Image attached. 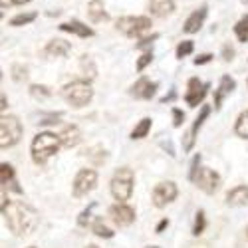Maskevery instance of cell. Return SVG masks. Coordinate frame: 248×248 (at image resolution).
Instances as JSON below:
<instances>
[{"mask_svg":"<svg viewBox=\"0 0 248 248\" xmlns=\"http://www.w3.org/2000/svg\"><path fill=\"white\" fill-rule=\"evenodd\" d=\"M234 131H236L240 137L248 139V109H246L244 113H240V117L236 119V127H234Z\"/></svg>","mask_w":248,"mask_h":248,"instance_id":"cell-26","label":"cell"},{"mask_svg":"<svg viewBox=\"0 0 248 248\" xmlns=\"http://www.w3.org/2000/svg\"><path fill=\"white\" fill-rule=\"evenodd\" d=\"M86 248H97V246H93V244H90V246H86Z\"/></svg>","mask_w":248,"mask_h":248,"instance_id":"cell-43","label":"cell"},{"mask_svg":"<svg viewBox=\"0 0 248 248\" xmlns=\"http://www.w3.org/2000/svg\"><path fill=\"white\" fill-rule=\"evenodd\" d=\"M88 14L92 18V22H101V20H108V14L103 10V2L101 0H92L88 4Z\"/></svg>","mask_w":248,"mask_h":248,"instance_id":"cell-21","label":"cell"},{"mask_svg":"<svg viewBox=\"0 0 248 248\" xmlns=\"http://www.w3.org/2000/svg\"><path fill=\"white\" fill-rule=\"evenodd\" d=\"M70 50H72V46H70V42H66V40H52V42H48L44 54L50 58H64L70 54Z\"/></svg>","mask_w":248,"mask_h":248,"instance_id":"cell-15","label":"cell"},{"mask_svg":"<svg viewBox=\"0 0 248 248\" xmlns=\"http://www.w3.org/2000/svg\"><path fill=\"white\" fill-rule=\"evenodd\" d=\"M32 20H36V14L34 12H28V14H18L10 20V26H24V24H30Z\"/></svg>","mask_w":248,"mask_h":248,"instance_id":"cell-28","label":"cell"},{"mask_svg":"<svg viewBox=\"0 0 248 248\" xmlns=\"http://www.w3.org/2000/svg\"><path fill=\"white\" fill-rule=\"evenodd\" d=\"M195 183H197L199 189H202L204 193L213 195L220 187V177L213 169H201L199 175H197V179H195Z\"/></svg>","mask_w":248,"mask_h":248,"instance_id":"cell-9","label":"cell"},{"mask_svg":"<svg viewBox=\"0 0 248 248\" xmlns=\"http://www.w3.org/2000/svg\"><path fill=\"white\" fill-rule=\"evenodd\" d=\"M209 113H211V108L209 106H202V109H201V115L195 119V123H193V127H191V131L187 133V141H185V149H191L193 147V141H195V135H197V131L201 129V125H202V121L209 117Z\"/></svg>","mask_w":248,"mask_h":248,"instance_id":"cell-17","label":"cell"},{"mask_svg":"<svg viewBox=\"0 0 248 248\" xmlns=\"http://www.w3.org/2000/svg\"><path fill=\"white\" fill-rule=\"evenodd\" d=\"M199 163H201V155H195V159H193V163H191V173H189V179H191V181H195V179H197Z\"/></svg>","mask_w":248,"mask_h":248,"instance_id":"cell-34","label":"cell"},{"mask_svg":"<svg viewBox=\"0 0 248 248\" xmlns=\"http://www.w3.org/2000/svg\"><path fill=\"white\" fill-rule=\"evenodd\" d=\"M93 232L97 234V236H101V238H111L113 236V231L109 229V226H106V222H103L101 218H95V222H93Z\"/></svg>","mask_w":248,"mask_h":248,"instance_id":"cell-25","label":"cell"},{"mask_svg":"<svg viewBox=\"0 0 248 248\" xmlns=\"http://www.w3.org/2000/svg\"><path fill=\"white\" fill-rule=\"evenodd\" d=\"M167 226H169V220H167V218H163V220L157 224V231H155V232H163L165 229H167Z\"/></svg>","mask_w":248,"mask_h":248,"instance_id":"cell-41","label":"cell"},{"mask_svg":"<svg viewBox=\"0 0 248 248\" xmlns=\"http://www.w3.org/2000/svg\"><path fill=\"white\" fill-rule=\"evenodd\" d=\"M60 145H62L60 135H54L50 131L38 133L34 137V141H32V159H34V163L44 165L52 155H56Z\"/></svg>","mask_w":248,"mask_h":248,"instance_id":"cell-2","label":"cell"},{"mask_svg":"<svg viewBox=\"0 0 248 248\" xmlns=\"http://www.w3.org/2000/svg\"><path fill=\"white\" fill-rule=\"evenodd\" d=\"M109 215H111V220L117 224V226H127L135 220V211L131 206L123 204V202H117L109 209Z\"/></svg>","mask_w":248,"mask_h":248,"instance_id":"cell-11","label":"cell"},{"mask_svg":"<svg viewBox=\"0 0 248 248\" xmlns=\"http://www.w3.org/2000/svg\"><path fill=\"white\" fill-rule=\"evenodd\" d=\"M149 10L153 16L163 18L175 10V2L173 0H149Z\"/></svg>","mask_w":248,"mask_h":248,"instance_id":"cell-18","label":"cell"},{"mask_svg":"<svg viewBox=\"0 0 248 248\" xmlns=\"http://www.w3.org/2000/svg\"><path fill=\"white\" fill-rule=\"evenodd\" d=\"M193 52V42L191 40H185V42H181L177 46V58H185V56H189Z\"/></svg>","mask_w":248,"mask_h":248,"instance_id":"cell-31","label":"cell"},{"mask_svg":"<svg viewBox=\"0 0 248 248\" xmlns=\"http://www.w3.org/2000/svg\"><path fill=\"white\" fill-rule=\"evenodd\" d=\"M30 93H32V97H36V99H46V97L52 95L50 88H46V86H38V84L30 88Z\"/></svg>","mask_w":248,"mask_h":248,"instance_id":"cell-29","label":"cell"},{"mask_svg":"<svg viewBox=\"0 0 248 248\" xmlns=\"http://www.w3.org/2000/svg\"><path fill=\"white\" fill-rule=\"evenodd\" d=\"M234 34H236V38L240 40V42H248V14L242 16L238 22H236V26H234Z\"/></svg>","mask_w":248,"mask_h":248,"instance_id":"cell-23","label":"cell"},{"mask_svg":"<svg viewBox=\"0 0 248 248\" xmlns=\"http://www.w3.org/2000/svg\"><path fill=\"white\" fill-rule=\"evenodd\" d=\"M2 215L10 226V231L18 236L34 232L38 226V213L26 202L2 199Z\"/></svg>","mask_w":248,"mask_h":248,"instance_id":"cell-1","label":"cell"},{"mask_svg":"<svg viewBox=\"0 0 248 248\" xmlns=\"http://www.w3.org/2000/svg\"><path fill=\"white\" fill-rule=\"evenodd\" d=\"M60 30H64V32H72V34H78L79 38H90L93 36V30L88 28L86 24H81L79 20H72V22H64V24H60Z\"/></svg>","mask_w":248,"mask_h":248,"instance_id":"cell-19","label":"cell"},{"mask_svg":"<svg viewBox=\"0 0 248 248\" xmlns=\"http://www.w3.org/2000/svg\"><path fill=\"white\" fill-rule=\"evenodd\" d=\"M204 18H206V6H201L199 10H195V12L187 18V22H185L183 30L187 32V34H195V32H199V28H201L202 22H204Z\"/></svg>","mask_w":248,"mask_h":248,"instance_id":"cell-13","label":"cell"},{"mask_svg":"<svg viewBox=\"0 0 248 248\" xmlns=\"http://www.w3.org/2000/svg\"><path fill=\"white\" fill-rule=\"evenodd\" d=\"M173 117H175V127H181L185 121V113L181 109H173Z\"/></svg>","mask_w":248,"mask_h":248,"instance_id":"cell-38","label":"cell"},{"mask_svg":"<svg viewBox=\"0 0 248 248\" xmlns=\"http://www.w3.org/2000/svg\"><path fill=\"white\" fill-rule=\"evenodd\" d=\"M79 66H81V70H84V74H86L90 79H92V78H95V66H93V62H92V58H90V56H81Z\"/></svg>","mask_w":248,"mask_h":248,"instance_id":"cell-27","label":"cell"},{"mask_svg":"<svg viewBox=\"0 0 248 248\" xmlns=\"http://www.w3.org/2000/svg\"><path fill=\"white\" fill-rule=\"evenodd\" d=\"M149 129H151V119L149 117H143L137 125H135V129L131 131V139H143L147 133H149Z\"/></svg>","mask_w":248,"mask_h":248,"instance_id":"cell-22","label":"cell"},{"mask_svg":"<svg viewBox=\"0 0 248 248\" xmlns=\"http://www.w3.org/2000/svg\"><path fill=\"white\" fill-rule=\"evenodd\" d=\"M234 88H236V81H234L231 76H222L220 86H218V90H217V93H215V108H217V109L222 106L224 95H226V93H231Z\"/></svg>","mask_w":248,"mask_h":248,"instance_id":"cell-16","label":"cell"},{"mask_svg":"<svg viewBox=\"0 0 248 248\" xmlns=\"http://www.w3.org/2000/svg\"><path fill=\"white\" fill-rule=\"evenodd\" d=\"M246 236H248V229H246Z\"/></svg>","mask_w":248,"mask_h":248,"instance_id":"cell-45","label":"cell"},{"mask_svg":"<svg viewBox=\"0 0 248 248\" xmlns=\"http://www.w3.org/2000/svg\"><path fill=\"white\" fill-rule=\"evenodd\" d=\"M64 99L68 103H72L74 108H84L86 103H90V99L93 97V90L88 81H81V79H76L72 84H68L62 92Z\"/></svg>","mask_w":248,"mask_h":248,"instance_id":"cell-3","label":"cell"},{"mask_svg":"<svg viewBox=\"0 0 248 248\" xmlns=\"http://www.w3.org/2000/svg\"><path fill=\"white\" fill-rule=\"evenodd\" d=\"M206 93H209V84H201L197 78H193V79H189V92L185 95V101H187L191 108H197L204 99Z\"/></svg>","mask_w":248,"mask_h":248,"instance_id":"cell-10","label":"cell"},{"mask_svg":"<svg viewBox=\"0 0 248 248\" xmlns=\"http://www.w3.org/2000/svg\"><path fill=\"white\" fill-rule=\"evenodd\" d=\"M151 60H153V54H151V52H145V54H143V56L137 60V72H143V70H145V68L151 64Z\"/></svg>","mask_w":248,"mask_h":248,"instance_id":"cell-32","label":"cell"},{"mask_svg":"<svg viewBox=\"0 0 248 248\" xmlns=\"http://www.w3.org/2000/svg\"><path fill=\"white\" fill-rule=\"evenodd\" d=\"M12 72H14V76H12V78H14L16 81H20V79H24V78L28 76V74H26L28 70H26V68H22V66H14V68H12Z\"/></svg>","mask_w":248,"mask_h":248,"instance_id":"cell-35","label":"cell"},{"mask_svg":"<svg viewBox=\"0 0 248 248\" xmlns=\"http://www.w3.org/2000/svg\"><path fill=\"white\" fill-rule=\"evenodd\" d=\"M0 181H2L4 187H8V185H16L14 183V169H12V165L2 163V167H0Z\"/></svg>","mask_w":248,"mask_h":248,"instance_id":"cell-24","label":"cell"},{"mask_svg":"<svg viewBox=\"0 0 248 248\" xmlns=\"http://www.w3.org/2000/svg\"><path fill=\"white\" fill-rule=\"evenodd\" d=\"M30 248H34V246H30Z\"/></svg>","mask_w":248,"mask_h":248,"instance_id":"cell-47","label":"cell"},{"mask_svg":"<svg viewBox=\"0 0 248 248\" xmlns=\"http://www.w3.org/2000/svg\"><path fill=\"white\" fill-rule=\"evenodd\" d=\"M213 60V54H201L199 58H195V66H202V64H209Z\"/></svg>","mask_w":248,"mask_h":248,"instance_id":"cell-37","label":"cell"},{"mask_svg":"<svg viewBox=\"0 0 248 248\" xmlns=\"http://www.w3.org/2000/svg\"><path fill=\"white\" fill-rule=\"evenodd\" d=\"M97 183V175L92 169H81L74 179V197L88 195Z\"/></svg>","mask_w":248,"mask_h":248,"instance_id":"cell-8","label":"cell"},{"mask_svg":"<svg viewBox=\"0 0 248 248\" xmlns=\"http://www.w3.org/2000/svg\"><path fill=\"white\" fill-rule=\"evenodd\" d=\"M242 2H248V0H242Z\"/></svg>","mask_w":248,"mask_h":248,"instance_id":"cell-46","label":"cell"},{"mask_svg":"<svg viewBox=\"0 0 248 248\" xmlns=\"http://www.w3.org/2000/svg\"><path fill=\"white\" fill-rule=\"evenodd\" d=\"M93 206H95V204H92V206H88V209H86L84 213H81V215H79V218H78V222H79V226H86V224L90 222V215H92V209H93Z\"/></svg>","mask_w":248,"mask_h":248,"instance_id":"cell-33","label":"cell"},{"mask_svg":"<svg viewBox=\"0 0 248 248\" xmlns=\"http://www.w3.org/2000/svg\"><path fill=\"white\" fill-rule=\"evenodd\" d=\"M155 90H157V84L155 81H149L147 78H141L137 84L131 88V95L135 97H143V99H149L155 95Z\"/></svg>","mask_w":248,"mask_h":248,"instance_id":"cell-12","label":"cell"},{"mask_svg":"<svg viewBox=\"0 0 248 248\" xmlns=\"http://www.w3.org/2000/svg\"><path fill=\"white\" fill-rule=\"evenodd\" d=\"M131 193H133V171L123 167L111 179V195L115 197V201L123 202L131 197Z\"/></svg>","mask_w":248,"mask_h":248,"instance_id":"cell-4","label":"cell"},{"mask_svg":"<svg viewBox=\"0 0 248 248\" xmlns=\"http://www.w3.org/2000/svg\"><path fill=\"white\" fill-rule=\"evenodd\" d=\"M14 4H24V2H30V0H12Z\"/></svg>","mask_w":248,"mask_h":248,"instance_id":"cell-42","label":"cell"},{"mask_svg":"<svg viewBox=\"0 0 248 248\" xmlns=\"http://www.w3.org/2000/svg\"><path fill=\"white\" fill-rule=\"evenodd\" d=\"M222 56H224V60H226V62H229V60H232L234 50H232L231 46H224V48H222Z\"/></svg>","mask_w":248,"mask_h":248,"instance_id":"cell-40","label":"cell"},{"mask_svg":"<svg viewBox=\"0 0 248 248\" xmlns=\"http://www.w3.org/2000/svg\"><path fill=\"white\" fill-rule=\"evenodd\" d=\"M22 137V123L18 121V117H2L0 119V147L6 149L12 147Z\"/></svg>","mask_w":248,"mask_h":248,"instance_id":"cell-5","label":"cell"},{"mask_svg":"<svg viewBox=\"0 0 248 248\" xmlns=\"http://www.w3.org/2000/svg\"><path fill=\"white\" fill-rule=\"evenodd\" d=\"M157 38H159V34H151L149 38H143V40H141V42H137V48L141 50V48H147V46H151V44L155 42V40H157Z\"/></svg>","mask_w":248,"mask_h":248,"instance_id":"cell-36","label":"cell"},{"mask_svg":"<svg viewBox=\"0 0 248 248\" xmlns=\"http://www.w3.org/2000/svg\"><path fill=\"white\" fill-rule=\"evenodd\" d=\"M177 185L173 181H167V183H159L157 187L153 189V204L157 209H163L167 206L169 202H173L177 199Z\"/></svg>","mask_w":248,"mask_h":248,"instance_id":"cell-7","label":"cell"},{"mask_svg":"<svg viewBox=\"0 0 248 248\" xmlns=\"http://www.w3.org/2000/svg\"><path fill=\"white\" fill-rule=\"evenodd\" d=\"M151 28V18L147 16H125L117 20V30L129 38H137Z\"/></svg>","mask_w":248,"mask_h":248,"instance_id":"cell-6","label":"cell"},{"mask_svg":"<svg viewBox=\"0 0 248 248\" xmlns=\"http://www.w3.org/2000/svg\"><path fill=\"white\" fill-rule=\"evenodd\" d=\"M204 226H206V220H204V211H199V213H197V218H195V226H193V234H195V236L202 234Z\"/></svg>","mask_w":248,"mask_h":248,"instance_id":"cell-30","label":"cell"},{"mask_svg":"<svg viewBox=\"0 0 248 248\" xmlns=\"http://www.w3.org/2000/svg\"><path fill=\"white\" fill-rule=\"evenodd\" d=\"M226 202H229L231 206H244V204H248V187L240 185V187L229 191V195H226Z\"/></svg>","mask_w":248,"mask_h":248,"instance_id":"cell-20","label":"cell"},{"mask_svg":"<svg viewBox=\"0 0 248 248\" xmlns=\"http://www.w3.org/2000/svg\"><path fill=\"white\" fill-rule=\"evenodd\" d=\"M60 141H62V147L72 149L81 141V131L76 125H68V127H64V131L60 133Z\"/></svg>","mask_w":248,"mask_h":248,"instance_id":"cell-14","label":"cell"},{"mask_svg":"<svg viewBox=\"0 0 248 248\" xmlns=\"http://www.w3.org/2000/svg\"><path fill=\"white\" fill-rule=\"evenodd\" d=\"M147 248H157V246H147Z\"/></svg>","mask_w":248,"mask_h":248,"instance_id":"cell-44","label":"cell"},{"mask_svg":"<svg viewBox=\"0 0 248 248\" xmlns=\"http://www.w3.org/2000/svg\"><path fill=\"white\" fill-rule=\"evenodd\" d=\"M62 117V113H54V115H48L40 121V125H50V123H58V119Z\"/></svg>","mask_w":248,"mask_h":248,"instance_id":"cell-39","label":"cell"}]
</instances>
